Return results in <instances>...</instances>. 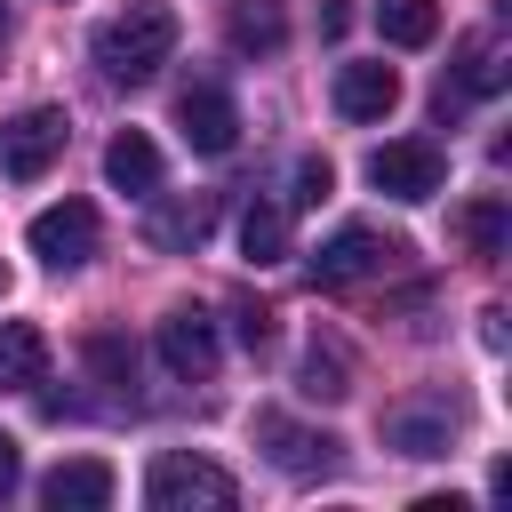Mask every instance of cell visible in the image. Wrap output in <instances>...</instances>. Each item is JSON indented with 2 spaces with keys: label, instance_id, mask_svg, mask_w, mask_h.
Returning <instances> with one entry per match:
<instances>
[{
  "label": "cell",
  "instance_id": "4fadbf2b",
  "mask_svg": "<svg viewBox=\"0 0 512 512\" xmlns=\"http://www.w3.org/2000/svg\"><path fill=\"white\" fill-rule=\"evenodd\" d=\"M104 176H112V192H128V200H152V192H160V144H152L144 128H120V136L104 144Z\"/></svg>",
  "mask_w": 512,
  "mask_h": 512
},
{
  "label": "cell",
  "instance_id": "ac0fdd59",
  "mask_svg": "<svg viewBox=\"0 0 512 512\" xmlns=\"http://www.w3.org/2000/svg\"><path fill=\"white\" fill-rule=\"evenodd\" d=\"M296 392H304V400H344V392H352V368H344V344H328V336H312V344H304V368H296Z\"/></svg>",
  "mask_w": 512,
  "mask_h": 512
},
{
  "label": "cell",
  "instance_id": "7a4b0ae2",
  "mask_svg": "<svg viewBox=\"0 0 512 512\" xmlns=\"http://www.w3.org/2000/svg\"><path fill=\"white\" fill-rule=\"evenodd\" d=\"M144 496H152V512H224L240 488H232V472L208 464V456H152Z\"/></svg>",
  "mask_w": 512,
  "mask_h": 512
},
{
  "label": "cell",
  "instance_id": "3957f363",
  "mask_svg": "<svg viewBox=\"0 0 512 512\" xmlns=\"http://www.w3.org/2000/svg\"><path fill=\"white\" fill-rule=\"evenodd\" d=\"M64 136H72V120H64L56 104H32V112L0 120V176H16V184L48 176V160L64 152Z\"/></svg>",
  "mask_w": 512,
  "mask_h": 512
},
{
  "label": "cell",
  "instance_id": "277c9868",
  "mask_svg": "<svg viewBox=\"0 0 512 512\" xmlns=\"http://www.w3.org/2000/svg\"><path fill=\"white\" fill-rule=\"evenodd\" d=\"M368 184H376L384 200H432V192L448 184V160H440V144H424V136L376 144V152H368Z\"/></svg>",
  "mask_w": 512,
  "mask_h": 512
},
{
  "label": "cell",
  "instance_id": "9a60e30c",
  "mask_svg": "<svg viewBox=\"0 0 512 512\" xmlns=\"http://www.w3.org/2000/svg\"><path fill=\"white\" fill-rule=\"evenodd\" d=\"M224 40H232L240 56H280V40H288V8H280V0H232Z\"/></svg>",
  "mask_w": 512,
  "mask_h": 512
},
{
  "label": "cell",
  "instance_id": "d6986e66",
  "mask_svg": "<svg viewBox=\"0 0 512 512\" xmlns=\"http://www.w3.org/2000/svg\"><path fill=\"white\" fill-rule=\"evenodd\" d=\"M240 256H248V264H280V256H288V208L248 200V216H240Z\"/></svg>",
  "mask_w": 512,
  "mask_h": 512
},
{
  "label": "cell",
  "instance_id": "9c48e42d",
  "mask_svg": "<svg viewBox=\"0 0 512 512\" xmlns=\"http://www.w3.org/2000/svg\"><path fill=\"white\" fill-rule=\"evenodd\" d=\"M448 432H456L448 400H400V408H384V448H400V456H448Z\"/></svg>",
  "mask_w": 512,
  "mask_h": 512
},
{
  "label": "cell",
  "instance_id": "44dd1931",
  "mask_svg": "<svg viewBox=\"0 0 512 512\" xmlns=\"http://www.w3.org/2000/svg\"><path fill=\"white\" fill-rule=\"evenodd\" d=\"M456 232H464V248H472V256H504L512 216H504V200H472V208L456 216Z\"/></svg>",
  "mask_w": 512,
  "mask_h": 512
},
{
  "label": "cell",
  "instance_id": "4316f807",
  "mask_svg": "<svg viewBox=\"0 0 512 512\" xmlns=\"http://www.w3.org/2000/svg\"><path fill=\"white\" fill-rule=\"evenodd\" d=\"M0 40H8V0H0Z\"/></svg>",
  "mask_w": 512,
  "mask_h": 512
},
{
  "label": "cell",
  "instance_id": "7c38bea8",
  "mask_svg": "<svg viewBox=\"0 0 512 512\" xmlns=\"http://www.w3.org/2000/svg\"><path fill=\"white\" fill-rule=\"evenodd\" d=\"M400 104V72L392 64H336V112L344 120H384Z\"/></svg>",
  "mask_w": 512,
  "mask_h": 512
},
{
  "label": "cell",
  "instance_id": "d4e9b609",
  "mask_svg": "<svg viewBox=\"0 0 512 512\" xmlns=\"http://www.w3.org/2000/svg\"><path fill=\"white\" fill-rule=\"evenodd\" d=\"M16 488H24V448L0 432V496H16Z\"/></svg>",
  "mask_w": 512,
  "mask_h": 512
},
{
  "label": "cell",
  "instance_id": "8fae6325",
  "mask_svg": "<svg viewBox=\"0 0 512 512\" xmlns=\"http://www.w3.org/2000/svg\"><path fill=\"white\" fill-rule=\"evenodd\" d=\"M40 504H48V512H104V504H112V464H104V456L56 464V472L40 480Z\"/></svg>",
  "mask_w": 512,
  "mask_h": 512
},
{
  "label": "cell",
  "instance_id": "2e32d148",
  "mask_svg": "<svg viewBox=\"0 0 512 512\" xmlns=\"http://www.w3.org/2000/svg\"><path fill=\"white\" fill-rule=\"evenodd\" d=\"M48 376V336L32 320H0V392H32Z\"/></svg>",
  "mask_w": 512,
  "mask_h": 512
},
{
  "label": "cell",
  "instance_id": "603a6c76",
  "mask_svg": "<svg viewBox=\"0 0 512 512\" xmlns=\"http://www.w3.org/2000/svg\"><path fill=\"white\" fill-rule=\"evenodd\" d=\"M232 320H240V344H248V352H264V344H272V312H264L256 296H240V304H232Z\"/></svg>",
  "mask_w": 512,
  "mask_h": 512
},
{
  "label": "cell",
  "instance_id": "cb8c5ba5",
  "mask_svg": "<svg viewBox=\"0 0 512 512\" xmlns=\"http://www.w3.org/2000/svg\"><path fill=\"white\" fill-rule=\"evenodd\" d=\"M328 192H336V168H328V160H304V168H296V200H304V208H320Z\"/></svg>",
  "mask_w": 512,
  "mask_h": 512
},
{
  "label": "cell",
  "instance_id": "e0dca14e",
  "mask_svg": "<svg viewBox=\"0 0 512 512\" xmlns=\"http://www.w3.org/2000/svg\"><path fill=\"white\" fill-rule=\"evenodd\" d=\"M512 80V64H504V32H472L464 48H456V88L464 96H496Z\"/></svg>",
  "mask_w": 512,
  "mask_h": 512
},
{
  "label": "cell",
  "instance_id": "ffe728a7",
  "mask_svg": "<svg viewBox=\"0 0 512 512\" xmlns=\"http://www.w3.org/2000/svg\"><path fill=\"white\" fill-rule=\"evenodd\" d=\"M376 32H384L392 48H432L440 8H432V0H376Z\"/></svg>",
  "mask_w": 512,
  "mask_h": 512
},
{
  "label": "cell",
  "instance_id": "6da1fadb",
  "mask_svg": "<svg viewBox=\"0 0 512 512\" xmlns=\"http://www.w3.org/2000/svg\"><path fill=\"white\" fill-rule=\"evenodd\" d=\"M168 56H176V8H168V0H136L128 16H112V24L96 32V64H104V80H120V88H144Z\"/></svg>",
  "mask_w": 512,
  "mask_h": 512
},
{
  "label": "cell",
  "instance_id": "8992f818",
  "mask_svg": "<svg viewBox=\"0 0 512 512\" xmlns=\"http://www.w3.org/2000/svg\"><path fill=\"white\" fill-rule=\"evenodd\" d=\"M392 256H408V248H400V240H384L376 224H344V232H328V240H320V256H312V288L368 280V272H384Z\"/></svg>",
  "mask_w": 512,
  "mask_h": 512
},
{
  "label": "cell",
  "instance_id": "484cf974",
  "mask_svg": "<svg viewBox=\"0 0 512 512\" xmlns=\"http://www.w3.org/2000/svg\"><path fill=\"white\" fill-rule=\"evenodd\" d=\"M344 24H352V0H320V32H328V40H336V32H344Z\"/></svg>",
  "mask_w": 512,
  "mask_h": 512
},
{
  "label": "cell",
  "instance_id": "7402d4cb",
  "mask_svg": "<svg viewBox=\"0 0 512 512\" xmlns=\"http://www.w3.org/2000/svg\"><path fill=\"white\" fill-rule=\"evenodd\" d=\"M88 368L104 384H136V344L128 336H88Z\"/></svg>",
  "mask_w": 512,
  "mask_h": 512
},
{
  "label": "cell",
  "instance_id": "30bf717a",
  "mask_svg": "<svg viewBox=\"0 0 512 512\" xmlns=\"http://www.w3.org/2000/svg\"><path fill=\"white\" fill-rule=\"evenodd\" d=\"M256 440H264V448H272V464H280V472H296V480L336 472V440H328V432H296L280 408H264V416H256Z\"/></svg>",
  "mask_w": 512,
  "mask_h": 512
},
{
  "label": "cell",
  "instance_id": "52a82bcc",
  "mask_svg": "<svg viewBox=\"0 0 512 512\" xmlns=\"http://www.w3.org/2000/svg\"><path fill=\"white\" fill-rule=\"evenodd\" d=\"M216 320L200 312V304H176L168 320H160V368L168 376H184V384H200V376H216Z\"/></svg>",
  "mask_w": 512,
  "mask_h": 512
},
{
  "label": "cell",
  "instance_id": "83f0119b",
  "mask_svg": "<svg viewBox=\"0 0 512 512\" xmlns=\"http://www.w3.org/2000/svg\"><path fill=\"white\" fill-rule=\"evenodd\" d=\"M0 296H8V264H0Z\"/></svg>",
  "mask_w": 512,
  "mask_h": 512
},
{
  "label": "cell",
  "instance_id": "ba28073f",
  "mask_svg": "<svg viewBox=\"0 0 512 512\" xmlns=\"http://www.w3.org/2000/svg\"><path fill=\"white\" fill-rule=\"evenodd\" d=\"M176 128H184V144H192V152H208V160L240 144V112H232V96H224L216 80H200V88H184V96H176Z\"/></svg>",
  "mask_w": 512,
  "mask_h": 512
},
{
  "label": "cell",
  "instance_id": "5bb4252c",
  "mask_svg": "<svg viewBox=\"0 0 512 512\" xmlns=\"http://www.w3.org/2000/svg\"><path fill=\"white\" fill-rule=\"evenodd\" d=\"M152 200H160V192H152ZM208 224H216V200H208V192H184V200H160V208H152L144 240H152V248H200Z\"/></svg>",
  "mask_w": 512,
  "mask_h": 512
},
{
  "label": "cell",
  "instance_id": "5b68a950",
  "mask_svg": "<svg viewBox=\"0 0 512 512\" xmlns=\"http://www.w3.org/2000/svg\"><path fill=\"white\" fill-rule=\"evenodd\" d=\"M96 232H104V224H96V208H88V200H56V208H40V216H32V232H24V240H32V256H40L48 272H80V264L96 256Z\"/></svg>",
  "mask_w": 512,
  "mask_h": 512
}]
</instances>
